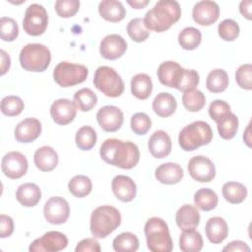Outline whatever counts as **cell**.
Masks as SVG:
<instances>
[{
	"mask_svg": "<svg viewBox=\"0 0 252 252\" xmlns=\"http://www.w3.org/2000/svg\"><path fill=\"white\" fill-rule=\"evenodd\" d=\"M99 155L106 163L122 169H131L140 160V151L135 143L115 138L102 142Z\"/></svg>",
	"mask_w": 252,
	"mask_h": 252,
	"instance_id": "obj_1",
	"label": "cell"
},
{
	"mask_svg": "<svg viewBox=\"0 0 252 252\" xmlns=\"http://www.w3.org/2000/svg\"><path fill=\"white\" fill-rule=\"evenodd\" d=\"M180 16L181 8L177 1L160 0L146 13L143 20L149 31L162 32L174 25Z\"/></svg>",
	"mask_w": 252,
	"mask_h": 252,
	"instance_id": "obj_2",
	"label": "cell"
},
{
	"mask_svg": "<svg viewBox=\"0 0 252 252\" xmlns=\"http://www.w3.org/2000/svg\"><path fill=\"white\" fill-rule=\"evenodd\" d=\"M121 223L120 212L113 206H99L92 212L90 228L94 238H104Z\"/></svg>",
	"mask_w": 252,
	"mask_h": 252,
	"instance_id": "obj_3",
	"label": "cell"
},
{
	"mask_svg": "<svg viewBox=\"0 0 252 252\" xmlns=\"http://www.w3.org/2000/svg\"><path fill=\"white\" fill-rule=\"evenodd\" d=\"M147 246L153 252H170L173 249L169 228L165 220L153 217L145 224Z\"/></svg>",
	"mask_w": 252,
	"mask_h": 252,
	"instance_id": "obj_4",
	"label": "cell"
},
{
	"mask_svg": "<svg viewBox=\"0 0 252 252\" xmlns=\"http://www.w3.org/2000/svg\"><path fill=\"white\" fill-rule=\"evenodd\" d=\"M213 139V131L211 126L202 120L194 121L179 132L178 142L182 150L191 152L199 147L208 145Z\"/></svg>",
	"mask_w": 252,
	"mask_h": 252,
	"instance_id": "obj_5",
	"label": "cell"
},
{
	"mask_svg": "<svg viewBox=\"0 0 252 252\" xmlns=\"http://www.w3.org/2000/svg\"><path fill=\"white\" fill-rule=\"evenodd\" d=\"M21 66L30 72L45 71L51 61L50 50L40 43H29L25 45L19 56Z\"/></svg>",
	"mask_w": 252,
	"mask_h": 252,
	"instance_id": "obj_6",
	"label": "cell"
},
{
	"mask_svg": "<svg viewBox=\"0 0 252 252\" xmlns=\"http://www.w3.org/2000/svg\"><path fill=\"white\" fill-rule=\"evenodd\" d=\"M94 85L103 94L118 97L124 92V82L120 75L109 66H99L94 75Z\"/></svg>",
	"mask_w": 252,
	"mask_h": 252,
	"instance_id": "obj_7",
	"label": "cell"
},
{
	"mask_svg": "<svg viewBox=\"0 0 252 252\" xmlns=\"http://www.w3.org/2000/svg\"><path fill=\"white\" fill-rule=\"evenodd\" d=\"M89 70L85 65L62 61L53 70L54 81L63 88L72 87L86 81Z\"/></svg>",
	"mask_w": 252,
	"mask_h": 252,
	"instance_id": "obj_8",
	"label": "cell"
},
{
	"mask_svg": "<svg viewBox=\"0 0 252 252\" xmlns=\"http://www.w3.org/2000/svg\"><path fill=\"white\" fill-rule=\"evenodd\" d=\"M48 25V15L42 5L33 3L31 4L24 16L23 28L24 31L32 36H38L44 33Z\"/></svg>",
	"mask_w": 252,
	"mask_h": 252,
	"instance_id": "obj_9",
	"label": "cell"
},
{
	"mask_svg": "<svg viewBox=\"0 0 252 252\" xmlns=\"http://www.w3.org/2000/svg\"><path fill=\"white\" fill-rule=\"evenodd\" d=\"M68 245V238L60 231H47L41 237L36 238L29 247L31 252H58Z\"/></svg>",
	"mask_w": 252,
	"mask_h": 252,
	"instance_id": "obj_10",
	"label": "cell"
},
{
	"mask_svg": "<svg viewBox=\"0 0 252 252\" xmlns=\"http://www.w3.org/2000/svg\"><path fill=\"white\" fill-rule=\"evenodd\" d=\"M43 215L49 223L62 224L66 222L70 216V207L68 202L59 196L49 198L43 208Z\"/></svg>",
	"mask_w": 252,
	"mask_h": 252,
	"instance_id": "obj_11",
	"label": "cell"
},
{
	"mask_svg": "<svg viewBox=\"0 0 252 252\" xmlns=\"http://www.w3.org/2000/svg\"><path fill=\"white\" fill-rule=\"evenodd\" d=\"M28 159L20 152L7 153L1 161L2 172L11 179H18L24 176L28 171Z\"/></svg>",
	"mask_w": 252,
	"mask_h": 252,
	"instance_id": "obj_12",
	"label": "cell"
},
{
	"mask_svg": "<svg viewBox=\"0 0 252 252\" xmlns=\"http://www.w3.org/2000/svg\"><path fill=\"white\" fill-rule=\"evenodd\" d=\"M188 172L194 180L207 183L215 178L216 167L210 158L204 156H195L188 162Z\"/></svg>",
	"mask_w": 252,
	"mask_h": 252,
	"instance_id": "obj_13",
	"label": "cell"
},
{
	"mask_svg": "<svg viewBox=\"0 0 252 252\" xmlns=\"http://www.w3.org/2000/svg\"><path fill=\"white\" fill-rule=\"evenodd\" d=\"M98 125L105 132H115L123 124L124 116L120 108L114 105H105L96 113Z\"/></svg>",
	"mask_w": 252,
	"mask_h": 252,
	"instance_id": "obj_14",
	"label": "cell"
},
{
	"mask_svg": "<svg viewBox=\"0 0 252 252\" xmlns=\"http://www.w3.org/2000/svg\"><path fill=\"white\" fill-rule=\"evenodd\" d=\"M192 17L200 26H211L220 17V7L215 1L203 0L197 2L193 7Z\"/></svg>",
	"mask_w": 252,
	"mask_h": 252,
	"instance_id": "obj_15",
	"label": "cell"
},
{
	"mask_svg": "<svg viewBox=\"0 0 252 252\" xmlns=\"http://www.w3.org/2000/svg\"><path fill=\"white\" fill-rule=\"evenodd\" d=\"M126 50V40L117 33L107 34L103 37L99 44L100 55L108 60H116L120 58Z\"/></svg>",
	"mask_w": 252,
	"mask_h": 252,
	"instance_id": "obj_16",
	"label": "cell"
},
{
	"mask_svg": "<svg viewBox=\"0 0 252 252\" xmlns=\"http://www.w3.org/2000/svg\"><path fill=\"white\" fill-rule=\"evenodd\" d=\"M76 105L68 98H59L50 106V115L53 121L59 125H67L76 117Z\"/></svg>",
	"mask_w": 252,
	"mask_h": 252,
	"instance_id": "obj_17",
	"label": "cell"
},
{
	"mask_svg": "<svg viewBox=\"0 0 252 252\" xmlns=\"http://www.w3.org/2000/svg\"><path fill=\"white\" fill-rule=\"evenodd\" d=\"M41 133V123L38 119L31 117L22 120L17 124L14 135L20 143H32L36 140Z\"/></svg>",
	"mask_w": 252,
	"mask_h": 252,
	"instance_id": "obj_18",
	"label": "cell"
},
{
	"mask_svg": "<svg viewBox=\"0 0 252 252\" xmlns=\"http://www.w3.org/2000/svg\"><path fill=\"white\" fill-rule=\"evenodd\" d=\"M112 192L122 202H131L137 194V186L133 179L126 175H116L111 182Z\"/></svg>",
	"mask_w": 252,
	"mask_h": 252,
	"instance_id": "obj_19",
	"label": "cell"
},
{
	"mask_svg": "<svg viewBox=\"0 0 252 252\" xmlns=\"http://www.w3.org/2000/svg\"><path fill=\"white\" fill-rule=\"evenodd\" d=\"M148 148L156 158H163L171 152V139L163 130L155 131L149 139Z\"/></svg>",
	"mask_w": 252,
	"mask_h": 252,
	"instance_id": "obj_20",
	"label": "cell"
},
{
	"mask_svg": "<svg viewBox=\"0 0 252 252\" xmlns=\"http://www.w3.org/2000/svg\"><path fill=\"white\" fill-rule=\"evenodd\" d=\"M182 70L183 68L177 62L164 61L158 66L157 75L163 86L176 89Z\"/></svg>",
	"mask_w": 252,
	"mask_h": 252,
	"instance_id": "obj_21",
	"label": "cell"
},
{
	"mask_svg": "<svg viewBox=\"0 0 252 252\" xmlns=\"http://www.w3.org/2000/svg\"><path fill=\"white\" fill-rule=\"evenodd\" d=\"M175 220L177 226L182 230L195 229L200 223V213L193 205L185 204L176 212Z\"/></svg>",
	"mask_w": 252,
	"mask_h": 252,
	"instance_id": "obj_22",
	"label": "cell"
},
{
	"mask_svg": "<svg viewBox=\"0 0 252 252\" xmlns=\"http://www.w3.org/2000/svg\"><path fill=\"white\" fill-rule=\"evenodd\" d=\"M184 172L182 167L175 162H165L158 165L155 171V177L162 184L172 185L181 181Z\"/></svg>",
	"mask_w": 252,
	"mask_h": 252,
	"instance_id": "obj_23",
	"label": "cell"
},
{
	"mask_svg": "<svg viewBox=\"0 0 252 252\" xmlns=\"http://www.w3.org/2000/svg\"><path fill=\"white\" fill-rule=\"evenodd\" d=\"M58 155L56 151L49 146H42L38 148L33 156L35 166L44 172L52 171L58 164Z\"/></svg>",
	"mask_w": 252,
	"mask_h": 252,
	"instance_id": "obj_24",
	"label": "cell"
},
{
	"mask_svg": "<svg viewBox=\"0 0 252 252\" xmlns=\"http://www.w3.org/2000/svg\"><path fill=\"white\" fill-rule=\"evenodd\" d=\"M206 236L213 244L221 243L228 234V226L224 219L220 217L210 218L205 226Z\"/></svg>",
	"mask_w": 252,
	"mask_h": 252,
	"instance_id": "obj_25",
	"label": "cell"
},
{
	"mask_svg": "<svg viewBox=\"0 0 252 252\" xmlns=\"http://www.w3.org/2000/svg\"><path fill=\"white\" fill-rule=\"evenodd\" d=\"M16 199L24 207H34L41 199V191L34 183H24L18 187Z\"/></svg>",
	"mask_w": 252,
	"mask_h": 252,
	"instance_id": "obj_26",
	"label": "cell"
},
{
	"mask_svg": "<svg viewBox=\"0 0 252 252\" xmlns=\"http://www.w3.org/2000/svg\"><path fill=\"white\" fill-rule=\"evenodd\" d=\"M98 13L106 21L117 23L126 16V10L120 1L103 0L98 4Z\"/></svg>",
	"mask_w": 252,
	"mask_h": 252,
	"instance_id": "obj_27",
	"label": "cell"
},
{
	"mask_svg": "<svg viewBox=\"0 0 252 252\" xmlns=\"http://www.w3.org/2000/svg\"><path fill=\"white\" fill-rule=\"evenodd\" d=\"M177 108V101L169 93H159L153 100V110L159 117L171 116Z\"/></svg>",
	"mask_w": 252,
	"mask_h": 252,
	"instance_id": "obj_28",
	"label": "cell"
},
{
	"mask_svg": "<svg viewBox=\"0 0 252 252\" xmlns=\"http://www.w3.org/2000/svg\"><path fill=\"white\" fill-rule=\"evenodd\" d=\"M153 92V82L149 75L140 73L131 80V93L138 99H147Z\"/></svg>",
	"mask_w": 252,
	"mask_h": 252,
	"instance_id": "obj_29",
	"label": "cell"
},
{
	"mask_svg": "<svg viewBox=\"0 0 252 252\" xmlns=\"http://www.w3.org/2000/svg\"><path fill=\"white\" fill-rule=\"evenodd\" d=\"M203 238L195 229L182 230L179 237V248L183 252H199L203 248Z\"/></svg>",
	"mask_w": 252,
	"mask_h": 252,
	"instance_id": "obj_30",
	"label": "cell"
},
{
	"mask_svg": "<svg viewBox=\"0 0 252 252\" xmlns=\"http://www.w3.org/2000/svg\"><path fill=\"white\" fill-rule=\"evenodd\" d=\"M221 193L228 203L240 204L247 197V188L240 182L229 181L222 185Z\"/></svg>",
	"mask_w": 252,
	"mask_h": 252,
	"instance_id": "obj_31",
	"label": "cell"
},
{
	"mask_svg": "<svg viewBox=\"0 0 252 252\" xmlns=\"http://www.w3.org/2000/svg\"><path fill=\"white\" fill-rule=\"evenodd\" d=\"M228 83L229 79L226 71L223 69H214L207 76L206 87L211 93L218 94L225 91Z\"/></svg>",
	"mask_w": 252,
	"mask_h": 252,
	"instance_id": "obj_32",
	"label": "cell"
},
{
	"mask_svg": "<svg viewBox=\"0 0 252 252\" xmlns=\"http://www.w3.org/2000/svg\"><path fill=\"white\" fill-rule=\"evenodd\" d=\"M219 202L217 193L210 188H201L194 194V203L197 208L204 212L214 210Z\"/></svg>",
	"mask_w": 252,
	"mask_h": 252,
	"instance_id": "obj_33",
	"label": "cell"
},
{
	"mask_svg": "<svg viewBox=\"0 0 252 252\" xmlns=\"http://www.w3.org/2000/svg\"><path fill=\"white\" fill-rule=\"evenodd\" d=\"M202 40L201 32L194 27L184 28L178 34V43L185 50L196 49Z\"/></svg>",
	"mask_w": 252,
	"mask_h": 252,
	"instance_id": "obj_34",
	"label": "cell"
},
{
	"mask_svg": "<svg viewBox=\"0 0 252 252\" xmlns=\"http://www.w3.org/2000/svg\"><path fill=\"white\" fill-rule=\"evenodd\" d=\"M97 102L96 94L89 88H84L77 91L74 94V103L76 108L82 112L92 110Z\"/></svg>",
	"mask_w": 252,
	"mask_h": 252,
	"instance_id": "obj_35",
	"label": "cell"
},
{
	"mask_svg": "<svg viewBox=\"0 0 252 252\" xmlns=\"http://www.w3.org/2000/svg\"><path fill=\"white\" fill-rule=\"evenodd\" d=\"M183 106L191 112H197L201 110L206 104L205 94L196 89L183 92L182 94Z\"/></svg>",
	"mask_w": 252,
	"mask_h": 252,
	"instance_id": "obj_36",
	"label": "cell"
},
{
	"mask_svg": "<svg viewBox=\"0 0 252 252\" xmlns=\"http://www.w3.org/2000/svg\"><path fill=\"white\" fill-rule=\"evenodd\" d=\"M112 246L117 252H135L139 248V239L132 232H123L113 239Z\"/></svg>",
	"mask_w": 252,
	"mask_h": 252,
	"instance_id": "obj_37",
	"label": "cell"
},
{
	"mask_svg": "<svg viewBox=\"0 0 252 252\" xmlns=\"http://www.w3.org/2000/svg\"><path fill=\"white\" fill-rule=\"evenodd\" d=\"M92 188V180L86 175H76L71 178L68 183L69 192L77 198H83L88 196L91 193Z\"/></svg>",
	"mask_w": 252,
	"mask_h": 252,
	"instance_id": "obj_38",
	"label": "cell"
},
{
	"mask_svg": "<svg viewBox=\"0 0 252 252\" xmlns=\"http://www.w3.org/2000/svg\"><path fill=\"white\" fill-rule=\"evenodd\" d=\"M96 132L89 125L82 126L76 133L75 141L77 147L82 151H90L96 143Z\"/></svg>",
	"mask_w": 252,
	"mask_h": 252,
	"instance_id": "obj_39",
	"label": "cell"
},
{
	"mask_svg": "<svg viewBox=\"0 0 252 252\" xmlns=\"http://www.w3.org/2000/svg\"><path fill=\"white\" fill-rule=\"evenodd\" d=\"M238 118L237 116L230 112L224 119L217 123V128L220 134V137L224 140L232 139L238 130Z\"/></svg>",
	"mask_w": 252,
	"mask_h": 252,
	"instance_id": "obj_40",
	"label": "cell"
},
{
	"mask_svg": "<svg viewBox=\"0 0 252 252\" xmlns=\"http://www.w3.org/2000/svg\"><path fill=\"white\" fill-rule=\"evenodd\" d=\"M127 33L133 41L143 42L149 37L150 31L146 28L143 19L134 18L127 25Z\"/></svg>",
	"mask_w": 252,
	"mask_h": 252,
	"instance_id": "obj_41",
	"label": "cell"
},
{
	"mask_svg": "<svg viewBox=\"0 0 252 252\" xmlns=\"http://www.w3.org/2000/svg\"><path fill=\"white\" fill-rule=\"evenodd\" d=\"M24 102L17 95H7L1 100V111L6 116H17L24 110Z\"/></svg>",
	"mask_w": 252,
	"mask_h": 252,
	"instance_id": "obj_42",
	"label": "cell"
},
{
	"mask_svg": "<svg viewBox=\"0 0 252 252\" xmlns=\"http://www.w3.org/2000/svg\"><path fill=\"white\" fill-rule=\"evenodd\" d=\"M218 32L221 39L225 41H233L238 37L240 28L234 20L225 19L219 24Z\"/></svg>",
	"mask_w": 252,
	"mask_h": 252,
	"instance_id": "obj_43",
	"label": "cell"
},
{
	"mask_svg": "<svg viewBox=\"0 0 252 252\" xmlns=\"http://www.w3.org/2000/svg\"><path fill=\"white\" fill-rule=\"evenodd\" d=\"M19 35V28L17 22L9 17L0 19V36L4 41L11 42Z\"/></svg>",
	"mask_w": 252,
	"mask_h": 252,
	"instance_id": "obj_44",
	"label": "cell"
},
{
	"mask_svg": "<svg viewBox=\"0 0 252 252\" xmlns=\"http://www.w3.org/2000/svg\"><path fill=\"white\" fill-rule=\"evenodd\" d=\"M199 81H200V77L196 70H193V69L188 70L183 68L176 86V90L185 92L188 90L195 89L198 86Z\"/></svg>",
	"mask_w": 252,
	"mask_h": 252,
	"instance_id": "obj_45",
	"label": "cell"
},
{
	"mask_svg": "<svg viewBox=\"0 0 252 252\" xmlns=\"http://www.w3.org/2000/svg\"><path fill=\"white\" fill-rule=\"evenodd\" d=\"M131 129L137 135H145L151 129L152 120L145 112H137L131 117Z\"/></svg>",
	"mask_w": 252,
	"mask_h": 252,
	"instance_id": "obj_46",
	"label": "cell"
},
{
	"mask_svg": "<svg viewBox=\"0 0 252 252\" xmlns=\"http://www.w3.org/2000/svg\"><path fill=\"white\" fill-rule=\"evenodd\" d=\"M229 104L221 99H216L211 102L209 106V115L216 122L219 123L230 113Z\"/></svg>",
	"mask_w": 252,
	"mask_h": 252,
	"instance_id": "obj_47",
	"label": "cell"
},
{
	"mask_svg": "<svg viewBox=\"0 0 252 252\" xmlns=\"http://www.w3.org/2000/svg\"><path fill=\"white\" fill-rule=\"evenodd\" d=\"M55 11L61 18H70L77 14L80 8L78 0H57L55 2Z\"/></svg>",
	"mask_w": 252,
	"mask_h": 252,
	"instance_id": "obj_48",
	"label": "cell"
},
{
	"mask_svg": "<svg viewBox=\"0 0 252 252\" xmlns=\"http://www.w3.org/2000/svg\"><path fill=\"white\" fill-rule=\"evenodd\" d=\"M235 81L241 89L250 91L252 89V65L249 63L240 65L235 72Z\"/></svg>",
	"mask_w": 252,
	"mask_h": 252,
	"instance_id": "obj_49",
	"label": "cell"
},
{
	"mask_svg": "<svg viewBox=\"0 0 252 252\" xmlns=\"http://www.w3.org/2000/svg\"><path fill=\"white\" fill-rule=\"evenodd\" d=\"M100 250V245L94 238H85L75 248L76 252H99Z\"/></svg>",
	"mask_w": 252,
	"mask_h": 252,
	"instance_id": "obj_50",
	"label": "cell"
},
{
	"mask_svg": "<svg viewBox=\"0 0 252 252\" xmlns=\"http://www.w3.org/2000/svg\"><path fill=\"white\" fill-rule=\"evenodd\" d=\"M14 231V221L13 219L6 215L0 216V237L6 238L11 236Z\"/></svg>",
	"mask_w": 252,
	"mask_h": 252,
	"instance_id": "obj_51",
	"label": "cell"
},
{
	"mask_svg": "<svg viewBox=\"0 0 252 252\" xmlns=\"http://www.w3.org/2000/svg\"><path fill=\"white\" fill-rule=\"evenodd\" d=\"M222 251H240V252H250V247L241 240H234L228 243L225 247L222 248Z\"/></svg>",
	"mask_w": 252,
	"mask_h": 252,
	"instance_id": "obj_52",
	"label": "cell"
},
{
	"mask_svg": "<svg viewBox=\"0 0 252 252\" xmlns=\"http://www.w3.org/2000/svg\"><path fill=\"white\" fill-rule=\"evenodd\" d=\"M0 55H1V65H0V75L3 76L4 74H6L8 72V70L10 69L11 66V59L9 54L1 49L0 50Z\"/></svg>",
	"mask_w": 252,
	"mask_h": 252,
	"instance_id": "obj_53",
	"label": "cell"
},
{
	"mask_svg": "<svg viewBox=\"0 0 252 252\" xmlns=\"http://www.w3.org/2000/svg\"><path fill=\"white\" fill-rule=\"evenodd\" d=\"M251 6H252V1L251 0H243L239 4V11L243 17H245L247 20L252 19V14H251Z\"/></svg>",
	"mask_w": 252,
	"mask_h": 252,
	"instance_id": "obj_54",
	"label": "cell"
},
{
	"mask_svg": "<svg viewBox=\"0 0 252 252\" xmlns=\"http://www.w3.org/2000/svg\"><path fill=\"white\" fill-rule=\"evenodd\" d=\"M127 3L135 9H143L149 4V0H127Z\"/></svg>",
	"mask_w": 252,
	"mask_h": 252,
	"instance_id": "obj_55",
	"label": "cell"
},
{
	"mask_svg": "<svg viewBox=\"0 0 252 252\" xmlns=\"http://www.w3.org/2000/svg\"><path fill=\"white\" fill-rule=\"evenodd\" d=\"M243 140H244V142L246 143V145L248 147H251V143H250L251 142V139H250V123L248 124V126H247V128H246V130L243 134Z\"/></svg>",
	"mask_w": 252,
	"mask_h": 252,
	"instance_id": "obj_56",
	"label": "cell"
}]
</instances>
